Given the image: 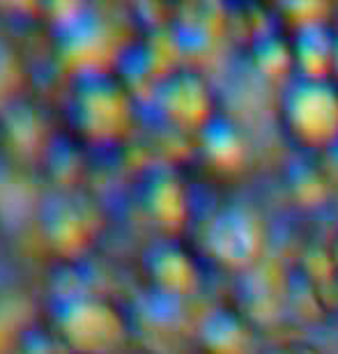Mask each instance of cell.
Returning a JSON list of instances; mask_svg holds the SVG:
<instances>
[{
    "label": "cell",
    "mask_w": 338,
    "mask_h": 354,
    "mask_svg": "<svg viewBox=\"0 0 338 354\" xmlns=\"http://www.w3.org/2000/svg\"><path fill=\"white\" fill-rule=\"evenodd\" d=\"M205 256L223 272L246 276L263 265L267 228L263 214L251 203L230 201L216 207L203 230Z\"/></svg>",
    "instance_id": "1"
},
{
    "label": "cell",
    "mask_w": 338,
    "mask_h": 354,
    "mask_svg": "<svg viewBox=\"0 0 338 354\" xmlns=\"http://www.w3.org/2000/svg\"><path fill=\"white\" fill-rule=\"evenodd\" d=\"M281 122L306 154L338 150V83L294 79L281 92Z\"/></svg>",
    "instance_id": "2"
},
{
    "label": "cell",
    "mask_w": 338,
    "mask_h": 354,
    "mask_svg": "<svg viewBox=\"0 0 338 354\" xmlns=\"http://www.w3.org/2000/svg\"><path fill=\"white\" fill-rule=\"evenodd\" d=\"M58 336L72 354H124L129 322L111 299L88 292L60 304Z\"/></svg>",
    "instance_id": "3"
},
{
    "label": "cell",
    "mask_w": 338,
    "mask_h": 354,
    "mask_svg": "<svg viewBox=\"0 0 338 354\" xmlns=\"http://www.w3.org/2000/svg\"><path fill=\"white\" fill-rule=\"evenodd\" d=\"M157 104L164 120L178 131L203 133L219 115L212 86L194 69H178L168 76L157 88Z\"/></svg>",
    "instance_id": "4"
},
{
    "label": "cell",
    "mask_w": 338,
    "mask_h": 354,
    "mask_svg": "<svg viewBox=\"0 0 338 354\" xmlns=\"http://www.w3.org/2000/svg\"><path fill=\"white\" fill-rule=\"evenodd\" d=\"M143 265L154 292L166 299H185L200 288L198 260L178 237H164L150 246Z\"/></svg>",
    "instance_id": "5"
},
{
    "label": "cell",
    "mask_w": 338,
    "mask_h": 354,
    "mask_svg": "<svg viewBox=\"0 0 338 354\" xmlns=\"http://www.w3.org/2000/svg\"><path fill=\"white\" fill-rule=\"evenodd\" d=\"M145 214L166 237H178L191 221V194L175 171H157L143 191Z\"/></svg>",
    "instance_id": "6"
},
{
    "label": "cell",
    "mask_w": 338,
    "mask_h": 354,
    "mask_svg": "<svg viewBox=\"0 0 338 354\" xmlns=\"http://www.w3.org/2000/svg\"><path fill=\"white\" fill-rule=\"evenodd\" d=\"M198 343L205 354H258V327L239 306L219 304L203 315Z\"/></svg>",
    "instance_id": "7"
},
{
    "label": "cell",
    "mask_w": 338,
    "mask_h": 354,
    "mask_svg": "<svg viewBox=\"0 0 338 354\" xmlns=\"http://www.w3.org/2000/svg\"><path fill=\"white\" fill-rule=\"evenodd\" d=\"M171 37L180 55L212 53L216 44L228 37V10L205 3L182 7L171 28Z\"/></svg>",
    "instance_id": "8"
},
{
    "label": "cell",
    "mask_w": 338,
    "mask_h": 354,
    "mask_svg": "<svg viewBox=\"0 0 338 354\" xmlns=\"http://www.w3.org/2000/svg\"><path fill=\"white\" fill-rule=\"evenodd\" d=\"M292 55L297 79L332 81L338 28L334 24H311L292 30Z\"/></svg>",
    "instance_id": "9"
},
{
    "label": "cell",
    "mask_w": 338,
    "mask_h": 354,
    "mask_svg": "<svg viewBox=\"0 0 338 354\" xmlns=\"http://www.w3.org/2000/svg\"><path fill=\"white\" fill-rule=\"evenodd\" d=\"M285 191L294 207L308 214L327 209L336 194L329 173L311 157H299L292 161L285 173Z\"/></svg>",
    "instance_id": "10"
},
{
    "label": "cell",
    "mask_w": 338,
    "mask_h": 354,
    "mask_svg": "<svg viewBox=\"0 0 338 354\" xmlns=\"http://www.w3.org/2000/svg\"><path fill=\"white\" fill-rule=\"evenodd\" d=\"M203 152L214 168L223 173H239L249 164L251 143L246 138L244 129L230 118L216 115L214 122L200 133Z\"/></svg>",
    "instance_id": "11"
},
{
    "label": "cell",
    "mask_w": 338,
    "mask_h": 354,
    "mask_svg": "<svg viewBox=\"0 0 338 354\" xmlns=\"http://www.w3.org/2000/svg\"><path fill=\"white\" fill-rule=\"evenodd\" d=\"M249 60L256 74L263 76L265 81L276 83V86L285 88L288 83L297 79L294 72V55H292V41L285 37L283 32L274 30L267 37L256 41L249 48Z\"/></svg>",
    "instance_id": "12"
},
{
    "label": "cell",
    "mask_w": 338,
    "mask_h": 354,
    "mask_svg": "<svg viewBox=\"0 0 338 354\" xmlns=\"http://www.w3.org/2000/svg\"><path fill=\"white\" fill-rule=\"evenodd\" d=\"M46 232L51 242L69 256H76L88 246L93 237V221L88 212L76 203L67 201L55 205L46 221Z\"/></svg>",
    "instance_id": "13"
},
{
    "label": "cell",
    "mask_w": 338,
    "mask_h": 354,
    "mask_svg": "<svg viewBox=\"0 0 338 354\" xmlns=\"http://www.w3.org/2000/svg\"><path fill=\"white\" fill-rule=\"evenodd\" d=\"M258 354H329L320 343L311 341L304 336H290V338H281V341L272 343L270 348H265Z\"/></svg>",
    "instance_id": "14"
},
{
    "label": "cell",
    "mask_w": 338,
    "mask_h": 354,
    "mask_svg": "<svg viewBox=\"0 0 338 354\" xmlns=\"http://www.w3.org/2000/svg\"><path fill=\"white\" fill-rule=\"evenodd\" d=\"M325 251H327V258H329V263H332L336 269H338V225L332 230V235H329L327 239V246H325Z\"/></svg>",
    "instance_id": "15"
},
{
    "label": "cell",
    "mask_w": 338,
    "mask_h": 354,
    "mask_svg": "<svg viewBox=\"0 0 338 354\" xmlns=\"http://www.w3.org/2000/svg\"><path fill=\"white\" fill-rule=\"evenodd\" d=\"M332 81L338 83V41H336V58H334V76H332Z\"/></svg>",
    "instance_id": "16"
},
{
    "label": "cell",
    "mask_w": 338,
    "mask_h": 354,
    "mask_svg": "<svg viewBox=\"0 0 338 354\" xmlns=\"http://www.w3.org/2000/svg\"><path fill=\"white\" fill-rule=\"evenodd\" d=\"M124 354H150V352H143V350H131V352H124Z\"/></svg>",
    "instance_id": "17"
},
{
    "label": "cell",
    "mask_w": 338,
    "mask_h": 354,
    "mask_svg": "<svg viewBox=\"0 0 338 354\" xmlns=\"http://www.w3.org/2000/svg\"><path fill=\"white\" fill-rule=\"evenodd\" d=\"M336 17H338V7H336ZM336 21H338V19H336Z\"/></svg>",
    "instance_id": "18"
}]
</instances>
